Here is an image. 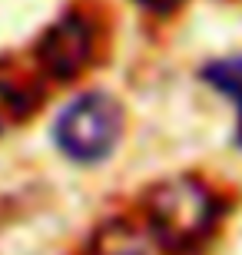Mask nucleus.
Here are the masks:
<instances>
[{
	"label": "nucleus",
	"mask_w": 242,
	"mask_h": 255,
	"mask_svg": "<svg viewBox=\"0 0 242 255\" xmlns=\"http://www.w3.org/2000/svg\"><path fill=\"white\" fill-rule=\"evenodd\" d=\"M219 202L206 182L193 176L159 182L146 196V226L163 252L196 255L213 239Z\"/></svg>",
	"instance_id": "1"
},
{
	"label": "nucleus",
	"mask_w": 242,
	"mask_h": 255,
	"mask_svg": "<svg viewBox=\"0 0 242 255\" xmlns=\"http://www.w3.org/2000/svg\"><path fill=\"white\" fill-rule=\"evenodd\" d=\"M123 136V106L106 93H83L60 110L53 139L73 162L106 159Z\"/></svg>",
	"instance_id": "2"
},
{
	"label": "nucleus",
	"mask_w": 242,
	"mask_h": 255,
	"mask_svg": "<svg viewBox=\"0 0 242 255\" xmlns=\"http://www.w3.org/2000/svg\"><path fill=\"white\" fill-rule=\"evenodd\" d=\"M140 7L153 10V13H169V10H176L179 7V0H136Z\"/></svg>",
	"instance_id": "6"
},
{
	"label": "nucleus",
	"mask_w": 242,
	"mask_h": 255,
	"mask_svg": "<svg viewBox=\"0 0 242 255\" xmlns=\"http://www.w3.org/2000/svg\"><path fill=\"white\" fill-rule=\"evenodd\" d=\"M33 110V96L23 90V86L10 83V80H0V132L20 126Z\"/></svg>",
	"instance_id": "4"
},
{
	"label": "nucleus",
	"mask_w": 242,
	"mask_h": 255,
	"mask_svg": "<svg viewBox=\"0 0 242 255\" xmlns=\"http://www.w3.org/2000/svg\"><path fill=\"white\" fill-rule=\"evenodd\" d=\"M203 80L209 86H216L219 93H226L229 100H242V57H229L219 63H209L203 70Z\"/></svg>",
	"instance_id": "5"
},
{
	"label": "nucleus",
	"mask_w": 242,
	"mask_h": 255,
	"mask_svg": "<svg viewBox=\"0 0 242 255\" xmlns=\"http://www.w3.org/2000/svg\"><path fill=\"white\" fill-rule=\"evenodd\" d=\"M93 53V27L80 13H66L40 37L37 60L53 80H73Z\"/></svg>",
	"instance_id": "3"
},
{
	"label": "nucleus",
	"mask_w": 242,
	"mask_h": 255,
	"mask_svg": "<svg viewBox=\"0 0 242 255\" xmlns=\"http://www.w3.org/2000/svg\"><path fill=\"white\" fill-rule=\"evenodd\" d=\"M236 106H239V129H236V136H239V142H242V100H236Z\"/></svg>",
	"instance_id": "7"
}]
</instances>
